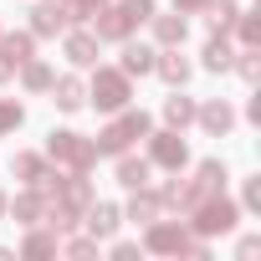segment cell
Here are the masks:
<instances>
[{
    "instance_id": "1",
    "label": "cell",
    "mask_w": 261,
    "mask_h": 261,
    "mask_svg": "<svg viewBox=\"0 0 261 261\" xmlns=\"http://www.w3.org/2000/svg\"><path fill=\"white\" fill-rule=\"evenodd\" d=\"M144 246L154 251V256H210V246H205V236H190L185 225H174V220H149V230H144Z\"/></svg>"
},
{
    "instance_id": "2",
    "label": "cell",
    "mask_w": 261,
    "mask_h": 261,
    "mask_svg": "<svg viewBox=\"0 0 261 261\" xmlns=\"http://www.w3.org/2000/svg\"><path fill=\"white\" fill-rule=\"evenodd\" d=\"M149 128H154V123H149V113H144V108H128L123 118H113L102 134L92 139V149H97V159H102V154H113V159H118V154H128V144H134V139H149Z\"/></svg>"
},
{
    "instance_id": "3",
    "label": "cell",
    "mask_w": 261,
    "mask_h": 261,
    "mask_svg": "<svg viewBox=\"0 0 261 261\" xmlns=\"http://www.w3.org/2000/svg\"><path fill=\"white\" fill-rule=\"evenodd\" d=\"M236 220H241V210L215 190V195H205L195 210H190V230L195 236H225V230H236Z\"/></svg>"
},
{
    "instance_id": "4",
    "label": "cell",
    "mask_w": 261,
    "mask_h": 261,
    "mask_svg": "<svg viewBox=\"0 0 261 261\" xmlns=\"http://www.w3.org/2000/svg\"><path fill=\"white\" fill-rule=\"evenodd\" d=\"M87 97H92L102 113H123V108H128V97H134V77L118 72V67H97V77H92Z\"/></svg>"
},
{
    "instance_id": "5",
    "label": "cell",
    "mask_w": 261,
    "mask_h": 261,
    "mask_svg": "<svg viewBox=\"0 0 261 261\" xmlns=\"http://www.w3.org/2000/svg\"><path fill=\"white\" fill-rule=\"evenodd\" d=\"M46 154H51L57 164H67V169H92V164H97V149H92V139L72 134V128H51Z\"/></svg>"
},
{
    "instance_id": "6",
    "label": "cell",
    "mask_w": 261,
    "mask_h": 261,
    "mask_svg": "<svg viewBox=\"0 0 261 261\" xmlns=\"http://www.w3.org/2000/svg\"><path fill=\"white\" fill-rule=\"evenodd\" d=\"M149 164H159V169H169V174L190 164V149H185V139H179V128H164V134L149 128Z\"/></svg>"
},
{
    "instance_id": "7",
    "label": "cell",
    "mask_w": 261,
    "mask_h": 261,
    "mask_svg": "<svg viewBox=\"0 0 261 261\" xmlns=\"http://www.w3.org/2000/svg\"><path fill=\"white\" fill-rule=\"evenodd\" d=\"M195 123L205 128L210 139H225L230 128H236V108L225 97H210V102H195Z\"/></svg>"
},
{
    "instance_id": "8",
    "label": "cell",
    "mask_w": 261,
    "mask_h": 261,
    "mask_svg": "<svg viewBox=\"0 0 261 261\" xmlns=\"http://www.w3.org/2000/svg\"><path fill=\"white\" fill-rule=\"evenodd\" d=\"M92 21H97V31H92L97 41H128V36H134V21H128L123 6H97Z\"/></svg>"
},
{
    "instance_id": "9",
    "label": "cell",
    "mask_w": 261,
    "mask_h": 261,
    "mask_svg": "<svg viewBox=\"0 0 261 261\" xmlns=\"http://www.w3.org/2000/svg\"><path fill=\"white\" fill-rule=\"evenodd\" d=\"M82 220H87V230H92V241H108L118 225H123V210L118 205H108V200H92L87 210H82Z\"/></svg>"
},
{
    "instance_id": "10",
    "label": "cell",
    "mask_w": 261,
    "mask_h": 261,
    "mask_svg": "<svg viewBox=\"0 0 261 261\" xmlns=\"http://www.w3.org/2000/svg\"><path fill=\"white\" fill-rule=\"evenodd\" d=\"M154 72H159L169 87H185L195 67H190V57H179V46H164V51H154Z\"/></svg>"
},
{
    "instance_id": "11",
    "label": "cell",
    "mask_w": 261,
    "mask_h": 261,
    "mask_svg": "<svg viewBox=\"0 0 261 261\" xmlns=\"http://www.w3.org/2000/svg\"><path fill=\"white\" fill-rule=\"evenodd\" d=\"M149 26H154V41H159V46H185V36H190V21H185L179 11H174V16H159V11H154Z\"/></svg>"
},
{
    "instance_id": "12",
    "label": "cell",
    "mask_w": 261,
    "mask_h": 261,
    "mask_svg": "<svg viewBox=\"0 0 261 261\" xmlns=\"http://www.w3.org/2000/svg\"><path fill=\"white\" fill-rule=\"evenodd\" d=\"M62 51H67L72 67H97V36H92V31H67Z\"/></svg>"
},
{
    "instance_id": "13",
    "label": "cell",
    "mask_w": 261,
    "mask_h": 261,
    "mask_svg": "<svg viewBox=\"0 0 261 261\" xmlns=\"http://www.w3.org/2000/svg\"><path fill=\"white\" fill-rule=\"evenodd\" d=\"M51 102H57L62 113H77V108L87 102V82H82V77H51Z\"/></svg>"
},
{
    "instance_id": "14",
    "label": "cell",
    "mask_w": 261,
    "mask_h": 261,
    "mask_svg": "<svg viewBox=\"0 0 261 261\" xmlns=\"http://www.w3.org/2000/svg\"><path fill=\"white\" fill-rule=\"evenodd\" d=\"M26 16H31V36H57V31H67V21H62V6H57V0H41V6H31Z\"/></svg>"
},
{
    "instance_id": "15",
    "label": "cell",
    "mask_w": 261,
    "mask_h": 261,
    "mask_svg": "<svg viewBox=\"0 0 261 261\" xmlns=\"http://www.w3.org/2000/svg\"><path fill=\"white\" fill-rule=\"evenodd\" d=\"M11 215H16L21 225H41V215H46V195L31 185L26 195H16V200H11Z\"/></svg>"
},
{
    "instance_id": "16",
    "label": "cell",
    "mask_w": 261,
    "mask_h": 261,
    "mask_svg": "<svg viewBox=\"0 0 261 261\" xmlns=\"http://www.w3.org/2000/svg\"><path fill=\"white\" fill-rule=\"evenodd\" d=\"M31 51H36V36L31 31H0V57H6L11 67H21Z\"/></svg>"
},
{
    "instance_id": "17",
    "label": "cell",
    "mask_w": 261,
    "mask_h": 261,
    "mask_svg": "<svg viewBox=\"0 0 261 261\" xmlns=\"http://www.w3.org/2000/svg\"><path fill=\"white\" fill-rule=\"evenodd\" d=\"M118 72H128V77L154 72V46H144V41H123V67H118Z\"/></svg>"
},
{
    "instance_id": "18",
    "label": "cell",
    "mask_w": 261,
    "mask_h": 261,
    "mask_svg": "<svg viewBox=\"0 0 261 261\" xmlns=\"http://www.w3.org/2000/svg\"><path fill=\"white\" fill-rule=\"evenodd\" d=\"M149 169H154L149 159H134V154H118V185H123V190H144V185H149Z\"/></svg>"
},
{
    "instance_id": "19",
    "label": "cell",
    "mask_w": 261,
    "mask_h": 261,
    "mask_svg": "<svg viewBox=\"0 0 261 261\" xmlns=\"http://www.w3.org/2000/svg\"><path fill=\"white\" fill-rule=\"evenodd\" d=\"M159 210H164V200H159V195H149V185H144V190H134V200H128V220H134V225L159 220Z\"/></svg>"
},
{
    "instance_id": "20",
    "label": "cell",
    "mask_w": 261,
    "mask_h": 261,
    "mask_svg": "<svg viewBox=\"0 0 261 261\" xmlns=\"http://www.w3.org/2000/svg\"><path fill=\"white\" fill-rule=\"evenodd\" d=\"M200 62H205V72H230L236 46H230L225 36H210V41H205V51H200Z\"/></svg>"
},
{
    "instance_id": "21",
    "label": "cell",
    "mask_w": 261,
    "mask_h": 261,
    "mask_svg": "<svg viewBox=\"0 0 261 261\" xmlns=\"http://www.w3.org/2000/svg\"><path fill=\"white\" fill-rule=\"evenodd\" d=\"M236 16H241L236 0H205V21H210V31H215V36H225V31L236 26Z\"/></svg>"
},
{
    "instance_id": "22",
    "label": "cell",
    "mask_w": 261,
    "mask_h": 261,
    "mask_svg": "<svg viewBox=\"0 0 261 261\" xmlns=\"http://www.w3.org/2000/svg\"><path fill=\"white\" fill-rule=\"evenodd\" d=\"M51 77H57V72H51L46 62H36V57L21 62V87H26V92H51Z\"/></svg>"
},
{
    "instance_id": "23",
    "label": "cell",
    "mask_w": 261,
    "mask_h": 261,
    "mask_svg": "<svg viewBox=\"0 0 261 261\" xmlns=\"http://www.w3.org/2000/svg\"><path fill=\"white\" fill-rule=\"evenodd\" d=\"M164 123H169V128H190V123H195V97H185V92L174 87V97H164Z\"/></svg>"
},
{
    "instance_id": "24",
    "label": "cell",
    "mask_w": 261,
    "mask_h": 261,
    "mask_svg": "<svg viewBox=\"0 0 261 261\" xmlns=\"http://www.w3.org/2000/svg\"><path fill=\"white\" fill-rule=\"evenodd\" d=\"M11 174H16V179H26V185H41L51 169H46V159H41V154H16V159H11Z\"/></svg>"
},
{
    "instance_id": "25",
    "label": "cell",
    "mask_w": 261,
    "mask_h": 261,
    "mask_svg": "<svg viewBox=\"0 0 261 261\" xmlns=\"http://www.w3.org/2000/svg\"><path fill=\"white\" fill-rule=\"evenodd\" d=\"M195 185H200L205 195H215V190H225V164H220V159H205V164L195 169Z\"/></svg>"
},
{
    "instance_id": "26",
    "label": "cell",
    "mask_w": 261,
    "mask_h": 261,
    "mask_svg": "<svg viewBox=\"0 0 261 261\" xmlns=\"http://www.w3.org/2000/svg\"><path fill=\"white\" fill-rule=\"evenodd\" d=\"M21 123H26V108H21L16 97H0V139H6V134H16Z\"/></svg>"
},
{
    "instance_id": "27",
    "label": "cell",
    "mask_w": 261,
    "mask_h": 261,
    "mask_svg": "<svg viewBox=\"0 0 261 261\" xmlns=\"http://www.w3.org/2000/svg\"><path fill=\"white\" fill-rule=\"evenodd\" d=\"M21 256H36V261H41V256H57V236L31 230V236H26V246H21Z\"/></svg>"
},
{
    "instance_id": "28",
    "label": "cell",
    "mask_w": 261,
    "mask_h": 261,
    "mask_svg": "<svg viewBox=\"0 0 261 261\" xmlns=\"http://www.w3.org/2000/svg\"><path fill=\"white\" fill-rule=\"evenodd\" d=\"M230 31H241V46H261V21H256V16H246V11H241Z\"/></svg>"
},
{
    "instance_id": "29",
    "label": "cell",
    "mask_w": 261,
    "mask_h": 261,
    "mask_svg": "<svg viewBox=\"0 0 261 261\" xmlns=\"http://www.w3.org/2000/svg\"><path fill=\"white\" fill-rule=\"evenodd\" d=\"M230 67H236V72H241V77H246V82H256V77H261V62H256V46H241V51H236V62H230Z\"/></svg>"
},
{
    "instance_id": "30",
    "label": "cell",
    "mask_w": 261,
    "mask_h": 261,
    "mask_svg": "<svg viewBox=\"0 0 261 261\" xmlns=\"http://www.w3.org/2000/svg\"><path fill=\"white\" fill-rule=\"evenodd\" d=\"M123 11H128V21H134V26H144V21L154 16V0H123Z\"/></svg>"
},
{
    "instance_id": "31",
    "label": "cell",
    "mask_w": 261,
    "mask_h": 261,
    "mask_svg": "<svg viewBox=\"0 0 261 261\" xmlns=\"http://www.w3.org/2000/svg\"><path fill=\"white\" fill-rule=\"evenodd\" d=\"M67 256H72V261H87V256H97V241L77 236V241H67Z\"/></svg>"
},
{
    "instance_id": "32",
    "label": "cell",
    "mask_w": 261,
    "mask_h": 261,
    "mask_svg": "<svg viewBox=\"0 0 261 261\" xmlns=\"http://www.w3.org/2000/svg\"><path fill=\"white\" fill-rule=\"evenodd\" d=\"M241 200H246V210H261V174H256V179H246Z\"/></svg>"
},
{
    "instance_id": "33",
    "label": "cell",
    "mask_w": 261,
    "mask_h": 261,
    "mask_svg": "<svg viewBox=\"0 0 261 261\" xmlns=\"http://www.w3.org/2000/svg\"><path fill=\"white\" fill-rule=\"evenodd\" d=\"M174 11L179 16H195V11H205V0H174Z\"/></svg>"
},
{
    "instance_id": "34",
    "label": "cell",
    "mask_w": 261,
    "mask_h": 261,
    "mask_svg": "<svg viewBox=\"0 0 261 261\" xmlns=\"http://www.w3.org/2000/svg\"><path fill=\"white\" fill-rule=\"evenodd\" d=\"M113 256H118V261H139V246H123V241H118V246H113Z\"/></svg>"
},
{
    "instance_id": "35",
    "label": "cell",
    "mask_w": 261,
    "mask_h": 261,
    "mask_svg": "<svg viewBox=\"0 0 261 261\" xmlns=\"http://www.w3.org/2000/svg\"><path fill=\"white\" fill-rule=\"evenodd\" d=\"M256 251H261V241H256V236H246V241H241V261H251Z\"/></svg>"
},
{
    "instance_id": "36",
    "label": "cell",
    "mask_w": 261,
    "mask_h": 261,
    "mask_svg": "<svg viewBox=\"0 0 261 261\" xmlns=\"http://www.w3.org/2000/svg\"><path fill=\"white\" fill-rule=\"evenodd\" d=\"M97 6H108V0H77V11H82L87 21H92V11H97Z\"/></svg>"
},
{
    "instance_id": "37",
    "label": "cell",
    "mask_w": 261,
    "mask_h": 261,
    "mask_svg": "<svg viewBox=\"0 0 261 261\" xmlns=\"http://www.w3.org/2000/svg\"><path fill=\"white\" fill-rule=\"evenodd\" d=\"M11 72H16V67H11V62H6V57H0V82H6V77H11Z\"/></svg>"
},
{
    "instance_id": "38",
    "label": "cell",
    "mask_w": 261,
    "mask_h": 261,
    "mask_svg": "<svg viewBox=\"0 0 261 261\" xmlns=\"http://www.w3.org/2000/svg\"><path fill=\"white\" fill-rule=\"evenodd\" d=\"M0 215H6V195H0Z\"/></svg>"
}]
</instances>
